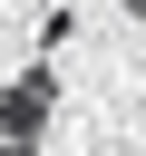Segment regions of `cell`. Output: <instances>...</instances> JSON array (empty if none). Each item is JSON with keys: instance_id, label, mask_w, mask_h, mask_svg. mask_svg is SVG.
I'll return each mask as SVG.
<instances>
[{"instance_id": "cell-2", "label": "cell", "mask_w": 146, "mask_h": 156, "mask_svg": "<svg viewBox=\"0 0 146 156\" xmlns=\"http://www.w3.org/2000/svg\"><path fill=\"white\" fill-rule=\"evenodd\" d=\"M0 156H39V146H19V136H0Z\"/></svg>"}, {"instance_id": "cell-1", "label": "cell", "mask_w": 146, "mask_h": 156, "mask_svg": "<svg viewBox=\"0 0 146 156\" xmlns=\"http://www.w3.org/2000/svg\"><path fill=\"white\" fill-rule=\"evenodd\" d=\"M49 117H58V68L39 58V68H19V78L0 88V136L39 146V136H49Z\"/></svg>"}]
</instances>
